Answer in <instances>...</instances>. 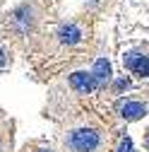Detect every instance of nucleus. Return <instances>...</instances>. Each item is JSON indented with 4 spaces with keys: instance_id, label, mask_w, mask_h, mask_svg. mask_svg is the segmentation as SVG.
<instances>
[{
    "instance_id": "f03ea898",
    "label": "nucleus",
    "mask_w": 149,
    "mask_h": 152,
    "mask_svg": "<svg viewBox=\"0 0 149 152\" xmlns=\"http://www.w3.org/2000/svg\"><path fill=\"white\" fill-rule=\"evenodd\" d=\"M43 20V7L36 0H29V3L17 5L10 15H7V29L12 31L14 39H29L39 31Z\"/></svg>"
},
{
    "instance_id": "6e6552de",
    "label": "nucleus",
    "mask_w": 149,
    "mask_h": 152,
    "mask_svg": "<svg viewBox=\"0 0 149 152\" xmlns=\"http://www.w3.org/2000/svg\"><path fill=\"white\" fill-rule=\"evenodd\" d=\"M12 147V123L0 126V152H10Z\"/></svg>"
},
{
    "instance_id": "f257e3e1",
    "label": "nucleus",
    "mask_w": 149,
    "mask_h": 152,
    "mask_svg": "<svg viewBox=\"0 0 149 152\" xmlns=\"http://www.w3.org/2000/svg\"><path fill=\"white\" fill-rule=\"evenodd\" d=\"M108 142H111L108 128L99 118L87 116V113L70 118L60 133L63 152H106Z\"/></svg>"
},
{
    "instance_id": "423d86ee",
    "label": "nucleus",
    "mask_w": 149,
    "mask_h": 152,
    "mask_svg": "<svg viewBox=\"0 0 149 152\" xmlns=\"http://www.w3.org/2000/svg\"><path fill=\"white\" fill-rule=\"evenodd\" d=\"M67 85L70 89L77 94V97H87V94L96 92V85H94V77H91L89 70H74L67 75Z\"/></svg>"
},
{
    "instance_id": "20e7f679",
    "label": "nucleus",
    "mask_w": 149,
    "mask_h": 152,
    "mask_svg": "<svg viewBox=\"0 0 149 152\" xmlns=\"http://www.w3.org/2000/svg\"><path fill=\"white\" fill-rule=\"evenodd\" d=\"M116 113H118L123 121L132 123V121H140V118H144L147 113H149V104H147V99L135 97V94H130V97H120L116 102Z\"/></svg>"
},
{
    "instance_id": "7ed1b4c3",
    "label": "nucleus",
    "mask_w": 149,
    "mask_h": 152,
    "mask_svg": "<svg viewBox=\"0 0 149 152\" xmlns=\"http://www.w3.org/2000/svg\"><path fill=\"white\" fill-rule=\"evenodd\" d=\"M89 39V27L84 22L77 20H70V22H60L53 31V41L58 44L60 48H74V46H82Z\"/></svg>"
},
{
    "instance_id": "4468645a",
    "label": "nucleus",
    "mask_w": 149,
    "mask_h": 152,
    "mask_svg": "<svg viewBox=\"0 0 149 152\" xmlns=\"http://www.w3.org/2000/svg\"><path fill=\"white\" fill-rule=\"evenodd\" d=\"M142 145H144V150L149 152V128L144 130V135H142Z\"/></svg>"
},
{
    "instance_id": "f8f14e48",
    "label": "nucleus",
    "mask_w": 149,
    "mask_h": 152,
    "mask_svg": "<svg viewBox=\"0 0 149 152\" xmlns=\"http://www.w3.org/2000/svg\"><path fill=\"white\" fill-rule=\"evenodd\" d=\"M7 65H10V53H7V48L3 44H0V70L7 68Z\"/></svg>"
},
{
    "instance_id": "9b49d317",
    "label": "nucleus",
    "mask_w": 149,
    "mask_h": 152,
    "mask_svg": "<svg viewBox=\"0 0 149 152\" xmlns=\"http://www.w3.org/2000/svg\"><path fill=\"white\" fill-rule=\"evenodd\" d=\"M116 152H132V140L130 138H120L116 145Z\"/></svg>"
},
{
    "instance_id": "ddd939ff",
    "label": "nucleus",
    "mask_w": 149,
    "mask_h": 152,
    "mask_svg": "<svg viewBox=\"0 0 149 152\" xmlns=\"http://www.w3.org/2000/svg\"><path fill=\"white\" fill-rule=\"evenodd\" d=\"M24 152H53L51 147H43V145H31V147H27Z\"/></svg>"
},
{
    "instance_id": "0eeeda50",
    "label": "nucleus",
    "mask_w": 149,
    "mask_h": 152,
    "mask_svg": "<svg viewBox=\"0 0 149 152\" xmlns=\"http://www.w3.org/2000/svg\"><path fill=\"white\" fill-rule=\"evenodd\" d=\"M91 77H94V85H96V92H106V87H111L113 82V68H111V61L99 56L94 61V68L89 70Z\"/></svg>"
},
{
    "instance_id": "9d476101",
    "label": "nucleus",
    "mask_w": 149,
    "mask_h": 152,
    "mask_svg": "<svg viewBox=\"0 0 149 152\" xmlns=\"http://www.w3.org/2000/svg\"><path fill=\"white\" fill-rule=\"evenodd\" d=\"M82 3H84V7H87L89 12H96V10H101V7L108 3V0H82Z\"/></svg>"
},
{
    "instance_id": "39448f33",
    "label": "nucleus",
    "mask_w": 149,
    "mask_h": 152,
    "mask_svg": "<svg viewBox=\"0 0 149 152\" xmlns=\"http://www.w3.org/2000/svg\"><path fill=\"white\" fill-rule=\"evenodd\" d=\"M123 65L137 75V77H149V48L144 46H137V48H130L123 53Z\"/></svg>"
},
{
    "instance_id": "1a4fd4ad",
    "label": "nucleus",
    "mask_w": 149,
    "mask_h": 152,
    "mask_svg": "<svg viewBox=\"0 0 149 152\" xmlns=\"http://www.w3.org/2000/svg\"><path fill=\"white\" fill-rule=\"evenodd\" d=\"M108 89L113 94H120L123 89H130V77H125V75H123V77H113V82H111Z\"/></svg>"
}]
</instances>
